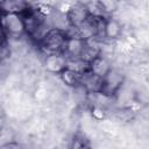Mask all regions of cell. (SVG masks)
Listing matches in <instances>:
<instances>
[{
  "label": "cell",
  "mask_w": 149,
  "mask_h": 149,
  "mask_svg": "<svg viewBox=\"0 0 149 149\" xmlns=\"http://www.w3.org/2000/svg\"><path fill=\"white\" fill-rule=\"evenodd\" d=\"M97 1L101 6V8H102V10L105 12L106 15H109V14L114 13L118 9V6H119L118 0H97Z\"/></svg>",
  "instance_id": "12"
},
{
  "label": "cell",
  "mask_w": 149,
  "mask_h": 149,
  "mask_svg": "<svg viewBox=\"0 0 149 149\" xmlns=\"http://www.w3.org/2000/svg\"><path fill=\"white\" fill-rule=\"evenodd\" d=\"M66 21L71 28H78L83 23H85L90 17L88 9L86 7V3H74L72 5L68 12H66Z\"/></svg>",
  "instance_id": "4"
},
{
  "label": "cell",
  "mask_w": 149,
  "mask_h": 149,
  "mask_svg": "<svg viewBox=\"0 0 149 149\" xmlns=\"http://www.w3.org/2000/svg\"><path fill=\"white\" fill-rule=\"evenodd\" d=\"M121 33H122V28H121L120 22L116 19L106 16V20H105V38L116 40L118 37H120Z\"/></svg>",
  "instance_id": "9"
},
{
  "label": "cell",
  "mask_w": 149,
  "mask_h": 149,
  "mask_svg": "<svg viewBox=\"0 0 149 149\" xmlns=\"http://www.w3.org/2000/svg\"><path fill=\"white\" fill-rule=\"evenodd\" d=\"M91 113H92V116H93L95 120H98V121L102 120V119L105 118V115H106L105 109H104L102 106H100V105H95V106H93L92 109H91Z\"/></svg>",
  "instance_id": "13"
},
{
  "label": "cell",
  "mask_w": 149,
  "mask_h": 149,
  "mask_svg": "<svg viewBox=\"0 0 149 149\" xmlns=\"http://www.w3.org/2000/svg\"><path fill=\"white\" fill-rule=\"evenodd\" d=\"M111 70H112V66H111L109 62L101 55L98 56L97 58H94L90 63V72H92L95 76H99L101 78H104Z\"/></svg>",
  "instance_id": "8"
},
{
  "label": "cell",
  "mask_w": 149,
  "mask_h": 149,
  "mask_svg": "<svg viewBox=\"0 0 149 149\" xmlns=\"http://www.w3.org/2000/svg\"><path fill=\"white\" fill-rule=\"evenodd\" d=\"M68 66V58L63 52L48 54L44 59V68L50 73L59 74Z\"/></svg>",
  "instance_id": "6"
},
{
  "label": "cell",
  "mask_w": 149,
  "mask_h": 149,
  "mask_svg": "<svg viewBox=\"0 0 149 149\" xmlns=\"http://www.w3.org/2000/svg\"><path fill=\"white\" fill-rule=\"evenodd\" d=\"M87 41L83 40L79 36L76 35H68L65 45L63 48V54L66 56L68 59L71 58H80L85 47H86Z\"/></svg>",
  "instance_id": "5"
},
{
  "label": "cell",
  "mask_w": 149,
  "mask_h": 149,
  "mask_svg": "<svg viewBox=\"0 0 149 149\" xmlns=\"http://www.w3.org/2000/svg\"><path fill=\"white\" fill-rule=\"evenodd\" d=\"M123 81H125L123 74H121L119 71L112 69L102 78V87H101L100 93L105 94L106 97L112 98L120 91V88L123 85Z\"/></svg>",
  "instance_id": "3"
},
{
  "label": "cell",
  "mask_w": 149,
  "mask_h": 149,
  "mask_svg": "<svg viewBox=\"0 0 149 149\" xmlns=\"http://www.w3.org/2000/svg\"><path fill=\"white\" fill-rule=\"evenodd\" d=\"M68 38V34L59 28H50L43 40L40 42L42 49L47 54L62 52Z\"/></svg>",
  "instance_id": "2"
},
{
  "label": "cell",
  "mask_w": 149,
  "mask_h": 149,
  "mask_svg": "<svg viewBox=\"0 0 149 149\" xmlns=\"http://www.w3.org/2000/svg\"><path fill=\"white\" fill-rule=\"evenodd\" d=\"M61 79L64 84H66L68 86H72V87H77V86H80L81 85V78H83V74L66 68L65 70H63L61 73Z\"/></svg>",
  "instance_id": "10"
},
{
  "label": "cell",
  "mask_w": 149,
  "mask_h": 149,
  "mask_svg": "<svg viewBox=\"0 0 149 149\" xmlns=\"http://www.w3.org/2000/svg\"><path fill=\"white\" fill-rule=\"evenodd\" d=\"M83 88L87 92V93H92V94H97L101 92V87H102V78L99 76H95L94 73L90 72V70L83 74L81 78V85Z\"/></svg>",
  "instance_id": "7"
},
{
  "label": "cell",
  "mask_w": 149,
  "mask_h": 149,
  "mask_svg": "<svg viewBox=\"0 0 149 149\" xmlns=\"http://www.w3.org/2000/svg\"><path fill=\"white\" fill-rule=\"evenodd\" d=\"M98 56H100V48L97 44L92 43V40H88L86 43V47L80 56V58L87 63H91L94 58H97Z\"/></svg>",
  "instance_id": "11"
},
{
  "label": "cell",
  "mask_w": 149,
  "mask_h": 149,
  "mask_svg": "<svg viewBox=\"0 0 149 149\" xmlns=\"http://www.w3.org/2000/svg\"><path fill=\"white\" fill-rule=\"evenodd\" d=\"M2 33L6 36L20 37L26 33L24 20L21 12L2 10Z\"/></svg>",
  "instance_id": "1"
}]
</instances>
